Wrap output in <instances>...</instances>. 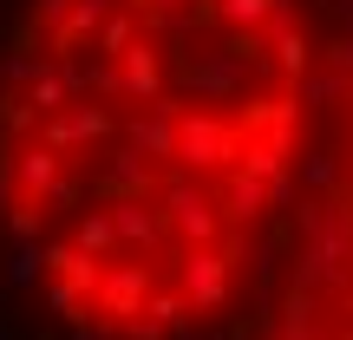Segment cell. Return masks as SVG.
<instances>
[{"label": "cell", "mask_w": 353, "mask_h": 340, "mask_svg": "<svg viewBox=\"0 0 353 340\" xmlns=\"http://www.w3.org/2000/svg\"><path fill=\"white\" fill-rule=\"evenodd\" d=\"M301 92L294 0H33L0 72L13 275L112 340L210 321L294 170Z\"/></svg>", "instance_id": "obj_1"}]
</instances>
